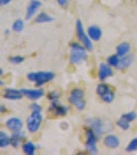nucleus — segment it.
<instances>
[{
	"label": "nucleus",
	"instance_id": "nucleus-19",
	"mask_svg": "<svg viewBox=\"0 0 137 155\" xmlns=\"http://www.w3.org/2000/svg\"><path fill=\"white\" fill-rule=\"evenodd\" d=\"M53 21H54L53 17H51L49 15H48L46 12H39V14L36 16V18H35V23H37V24L49 23V22H53Z\"/></svg>",
	"mask_w": 137,
	"mask_h": 155
},
{
	"label": "nucleus",
	"instance_id": "nucleus-13",
	"mask_svg": "<svg viewBox=\"0 0 137 155\" xmlns=\"http://www.w3.org/2000/svg\"><path fill=\"white\" fill-rule=\"evenodd\" d=\"M24 94L22 90H17L14 88H5L4 89L3 97L7 101H21Z\"/></svg>",
	"mask_w": 137,
	"mask_h": 155
},
{
	"label": "nucleus",
	"instance_id": "nucleus-9",
	"mask_svg": "<svg viewBox=\"0 0 137 155\" xmlns=\"http://www.w3.org/2000/svg\"><path fill=\"white\" fill-rule=\"evenodd\" d=\"M113 76V69L108 63H100L98 66V79L100 81H105L108 78Z\"/></svg>",
	"mask_w": 137,
	"mask_h": 155
},
{
	"label": "nucleus",
	"instance_id": "nucleus-5",
	"mask_svg": "<svg viewBox=\"0 0 137 155\" xmlns=\"http://www.w3.org/2000/svg\"><path fill=\"white\" fill-rule=\"evenodd\" d=\"M42 123V114L40 111H31L30 116L27 118L26 126L29 132L35 134L39 130Z\"/></svg>",
	"mask_w": 137,
	"mask_h": 155
},
{
	"label": "nucleus",
	"instance_id": "nucleus-11",
	"mask_svg": "<svg viewBox=\"0 0 137 155\" xmlns=\"http://www.w3.org/2000/svg\"><path fill=\"white\" fill-rule=\"evenodd\" d=\"M41 1L40 0H31L29 2L28 6H27L26 9V15H25V20H31L35 16V14L37 12L39 8L41 7Z\"/></svg>",
	"mask_w": 137,
	"mask_h": 155
},
{
	"label": "nucleus",
	"instance_id": "nucleus-22",
	"mask_svg": "<svg viewBox=\"0 0 137 155\" xmlns=\"http://www.w3.org/2000/svg\"><path fill=\"white\" fill-rule=\"evenodd\" d=\"M109 91H111V88L106 84L100 83V84L97 85V87H96V93L98 94V96H100V97L105 95V94L108 93Z\"/></svg>",
	"mask_w": 137,
	"mask_h": 155
},
{
	"label": "nucleus",
	"instance_id": "nucleus-31",
	"mask_svg": "<svg viewBox=\"0 0 137 155\" xmlns=\"http://www.w3.org/2000/svg\"><path fill=\"white\" fill-rule=\"evenodd\" d=\"M58 1V3L60 4L61 6H66L67 3H68L69 0H57Z\"/></svg>",
	"mask_w": 137,
	"mask_h": 155
},
{
	"label": "nucleus",
	"instance_id": "nucleus-34",
	"mask_svg": "<svg viewBox=\"0 0 137 155\" xmlns=\"http://www.w3.org/2000/svg\"><path fill=\"white\" fill-rule=\"evenodd\" d=\"M4 32H5V34H9V33H11V31H9V30H5Z\"/></svg>",
	"mask_w": 137,
	"mask_h": 155
},
{
	"label": "nucleus",
	"instance_id": "nucleus-6",
	"mask_svg": "<svg viewBox=\"0 0 137 155\" xmlns=\"http://www.w3.org/2000/svg\"><path fill=\"white\" fill-rule=\"evenodd\" d=\"M75 28H76V34H78V37L79 41L81 42V45H84L88 51H92V50H93V42H92V39L90 38L88 32L84 31L83 22H81V20L76 21Z\"/></svg>",
	"mask_w": 137,
	"mask_h": 155
},
{
	"label": "nucleus",
	"instance_id": "nucleus-23",
	"mask_svg": "<svg viewBox=\"0 0 137 155\" xmlns=\"http://www.w3.org/2000/svg\"><path fill=\"white\" fill-rule=\"evenodd\" d=\"M24 28H25V23H24L23 20H21V19L16 20V21H14V23H12V25H11L12 31L17 32V33L22 32L24 30Z\"/></svg>",
	"mask_w": 137,
	"mask_h": 155
},
{
	"label": "nucleus",
	"instance_id": "nucleus-28",
	"mask_svg": "<svg viewBox=\"0 0 137 155\" xmlns=\"http://www.w3.org/2000/svg\"><path fill=\"white\" fill-rule=\"evenodd\" d=\"M60 97H61V92L58 91V90H54V91H51V92H49V94H48V98L51 101H58Z\"/></svg>",
	"mask_w": 137,
	"mask_h": 155
},
{
	"label": "nucleus",
	"instance_id": "nucleus-16",
	"mask_svg": "<svg viewBox=\"0 0 137 155\" xmlns=\"http://www.w3.org/2000/svg\"><path fill=\"white\" fill-rule=\"evenodd\" d=\"M119 139L116 134H107L104 137V145L109 149H116L119 146Z\"/></svg>",
	"mask_w": 137,
	"mask_h": 155
},
{
	"label": "nucleus",
	"instance_id": "nucleus-17",
	"mask_svg": "<svg viewBox=\"0 0 137 155\" xmlns=\"http://www.w3.org/2000/svg\"><path fill=\"white\" fill-rule=\"evenodd\" d=\"M130 50H131V46L128 42H126V41L121 42V44L118 45V47H116V55L122 58V57L126 56V55H128L130 53Z\"/></svg>",
	"mask_w": 137,
	"mask_h": 155
},
{
	"label": "nucleus",
	"instance_id": "nucleus-15",
	"mask_svg": "<svg viewBox=\"0 0 137 155\" xmlns=\"http://www.w3.org/2000/svg\"><path fill=\"white\" fill-rule=\"evenodd\" d=\"M88 34L90 36V38L94 41H99L102 37V30L99 26L97 25H92L88 28Z\"/></svg>",
	"mask_w": 137,
	"mask_h": 155
},
{
	"label": "nucleus",
	"instance_id": "nucleus-25",
	"mask_svg": "<svg viewBox=\"0 0 137 155\" xmlns=\"http://www.w3.org/2000/svg\"><path fill=\"white\" fill-rule=\"evenodd\" d=\"M119 59H121V57H119L116 54H113V55H110V56L107 58V63L110 65L111 67H118L119 65Z\"/></svg>",
	"mask_w": 137,
	"mask_h": 155
},
{
	"label": "nucleus",
	"instance_id": "nucleus-4",
	"mask_svg": "<svg viewBox=\"0 0 137 155\" xmlns=\"http://www.w3.org/2000/svg\"><path fill=\"white\" fill-rule=\"evenodd\" d=\"M98 137L96 136V134L94 132L93 129L91 127L86 128V151L89 154L92 155H97L98 154V148H97V142H98Z\"/></svg>",
	"mask_w": 137,
	"mask_h": 155
},
{
	"label": "nucleus",
	"instance_id": "nucleus-10",
	"mask_svg": "<svg viewBox=\"0 0 137 155\" xmlns=\"http://www.w3.org/2000/svg\"><path fill=\"white\" fill-rule=\"evenodd\" d=\"M21 90H22V92H23L24 96H26L27 98L32 101H38V99H40L41 97H43V95H44V90L41 88H36V89L23 88Z\"/></svg>",
	"mask_w": 137,
	"mask_h": 155
},
{
	"label": "nucleus",
	"instance_id": "nucleus-1",
	"mask_svg": "<svg viewBox=\"0 0 137 155\" xmlns=\"http://www.w3.org/2000/svg\"><path fill=\"white\" fill-rule=\"evenodd\" d=\"M56 77L55 72L49 71H32L27 74V80L35 85L36 88H40L44 84L53 81Z\"/></svg>",
	"mask_w": 137,
	"mask_h": 155
},
{
	"label": "nucleus",
	"instance_id": "nucleus-30",
	"mask_svg": "<svg viewBox=\"0 0 137 155\" xmlns=\"http://www.w3.org/2000/svg\"><path fill=\"white\" fill-rule=\"evenodd\" d=\"M29 109H30V111H40V112L42 111V107L39 104H37V102H32V104H30Z\"/></svg>",
	"mask_w": 137,
	"mask_h": 155
},
{
	"label": "nucleus",
	"instance_id": "nucleus-32",
	"mask_svg": "<svg viewBox=\"0 0 137 155\" xmlns=\"http://www.w3.org/2000/svg\"><path fill=\"white\" fill-rule=\"evenodd\" d=\"M11 1H12V0H0V5L4 6V5H6V4L11 3Z\"/></svg>",
	"mask_w": 137,
	"mask_h": 155
},
{
	"label": "nucleus",
	"instance_id": "nucleus-18",
	"mask_svg": "<svg viewBox=\"0 0 137 155\" xmlns=\"http://www.w3.org/2000/svg\"><path fill=\"white\" fill-rule=\"evenodd\" d=\"M132 62H133V56L128 54V55H126V56L122 57V58L119 59V65H118L116 68L119 69V71H122V69H125V68H128V67L132 64Z\"/></svg>",
	"mask_w": 137,
	"mask_h": 155
},
{
	"label": "nucleus",
	"instance_id": "nucleus-33",
	"mask_svg": "<svg viewBox=\"0 0 137 155\" xmlns=\"http://www.w3.org/2000/svg\"><path fill=\"white\" fill-rule=\"evenodd\" d=\"M0 112H1V113H5V112H6V109H5V107H4L3 104H1V106H0Z\"/></svg>",
	"mask_w": 137,
	"mask_h": 155
},
{
	"label": "nucleus",
	"instance_id": "nucleus-26",
	"mask_svg": "<svg viewBox=\"0 0 137 155\" xmlns=\"http://www.w3.org/2000/svg\"><path fill=\"white\" fill-rule=\"evenodd\" d=\"M137 151V137L131 140L130 143L128 144V146L126 147V152L128 153H132V152Z\"/></svg>",
	"mask_w": 137,
	"mask_h": 155
},
{
	"label": "nucleus",
	"instance_id": "nucleus-2",
	"mask_svg": "<svg viewBox=\"0 0 137 155\" xmlns=\"http://www.w3.org/2000/svg\"><path fill=\"white\" fill-rule=\"evenodd\" d=\"M88 50L84 45H79L78 42H71L70 44V55H69V62L71 64H81L88 59Z\"/></svg>",
	"mask_w": 137,
	"mask_h": 155
},
{
	"label": "nucleus",
	"instance_id": "nucleus-29",
	"mask_svg": "<svg viewBox=\"0 0 137 155\" xmlns=\"http://www.w3.org/2000/svg\"><path fill=\"white\" fill-rule=\"evenodd\" d=\"M24 61V57L22 56H12L9 58V62L11 64H14V65H19V64L23 63Z\"/></svg>",
	"mask_w": 137,
	"mask_h": 155
},
{
	"label": "nucleus",
	"instance_id": "nucleus-24",
	"mask_svg": "<svg viewBox=\"0 0 137 155\" xmlns=\"http://www.w3.org/2000/svg\"><path fill=\"white\" fill-rule=\"evenodd\" d=\"M130 123H131L130 121H128V120L123 118V117H121V118L116 121V125L121 129H123V130H128V129L130 128Z\"/></svg>",
	"mask_w": 137,
	"mask_h": 155
},
{
	"label": "nucleus",
	"instance_id": "nucleus-27",
	"mask_svg": "<svg viewBox=\"0 0 137 155\" xmlns=\"http://www.w3.org/2000/svg\"><path fill=\"white\" fill-rule=\"evenodd\" d=\"M122 117L127 119L128 121L133 122V121H135V120L137 119V113H136V112H134V111H131V112H128V113L123 114V115H122Z\"/></svg>",
	"mask_w": 137,
	"mask_h": 155
},
{
	"label": "nucleus",
	"instance_id": "nucleus-35",
	"mask_svg": "<svg viewBox=\"0 0 137 155\" xmlns=\"http://www.w3.org/2000/svg\"><path fill=\"white\" fill-rule=\"evenodd\" d=\"M0 85H1V86H3V85H4V82L2 81V80H1V81H0Z\"/></svg>",
	"mask_w": 137,
	"mask_h": 155
},
{
	"label": "nucleus",
	"instance_id": "nucleus-36",
	"mask_svg": "<svg viewBox=\"0 0 137 155\" xmlns=\"http://www.w3.org/2000/svg\"><path fill=\"white\" fill-rule=\"evenodd\" d=\"M41 1H42V0H41Z\"/></svg>",
	"mask_w": 137,
	"mask_h": 155
},
{
	"label": "nucleus",
	"instance_id": "nucleus-7",
	"mask_svg": "<svg viewBox=\"0 0 137 155\" xmlns=\"http://www.w3.org/2000/svg\"><path fill=\"white\" fill-rule=\"evenodd\" d=\"M86 122L89 124V127H91L94 130L96 136L98 137V139L100 140L101 136L104 132V124L102 122V120L99 118H93V119H88Z\"/></svg>",
	"mask_w": 137,
	"mask_h": 155
},
{
	"label": "nucleus",
	"instance_id": "nucleus-21",
	"mask_svg": "<svg viewBox=\"0 0 137 155\" xmlns=\"http://www.w3.org/2000/svg\"><path fill=\"white\" fill-rule=\"evenodd\" d=\"M11 145V137L4 131H0V148L4 149Z\"/></svg>",
	"mask_w": 137,
	"mask_h": 155
},
{
	"label": "nucleus",
	"instance_id": "nucleus-12",
	"mask_svg": "<svg viewBox=\"0 0 137 155\" xmlns=\"http://www.w3.org/2000/svg\"><path fill=\"white\" fill-rule=\"evenodd\" d=\"M5 125L9 130L14 132V131L22 130V128H23V126H24V123L21 119L18 118V117H11V118H8L6 120Z\"/></svg>",
	"mask_w": 137,
	"mask_h": 155
},
{
	"label": "nucleus",
	"instance_id": "nucleus-8",
	"mask_svg": "<svg viewBox=\"0 0 137 155\" xmlns=\"http://www.w3.org/2000/svg\"><path fill=\"white\" fill-rule=\"evenodd\" d=\"M49 111L53 112L56 116L63 117L68 113V107L62 104L58 99V101H51V104H49Z\"/></svg>",
	"mask_w": 137,
	"mask_h": 155
},
{
	"label": "nucleus",
	"instance_id": "nucleus-14",
	"mask_svg": "<svg viewBox=\"0 0 137 155\" xmlns=\"http://www.w3.org/2000/svg\"><path fill=\"white\" fill-rule=\"evenodd\" d=\"M25 139H26V134L24 131H14L11 136V145L14 148H18L20 145L24 142Z\"/></svg>",
	"mask_w": 137,
	"mask_h": 155
},
{
	"label": "nucleus",
	"instance_id": "nucleus-37",
	"mask_svg": "<svg viewBox=\"0 0 137 155\" xmlns=\"http://www.w3.org/2000/svg\"><path fill=\"white\" fill-rule=\"evenodd\" d=\"M136 2H137V1H136Z\"/></svg>",
	"mask_w": 137,
	"mask_h": 155
},
{
	"label": "nucleus",
	"instance_id": "nucleus-3",
	"mask_svg": "<svg viewBox=\"0 0 137 155\" xmlns=\"http://www.w3.org/2000/svg\"><path fill=\"white\" fill-rule=\"evenodd\" d=\"M68 101L70 102L72 106L75 107L76 110H78V111H83L87 106L86 99H84V90L81 89V88L72 89L70 94H69Z\"/></svg>",
	"mask_w": 137,
	"mask_h": 155
},
{
	"label": "nucleus",
	"instance_id": "nucleus-20",
	"mask_svg": "<svg viewBox=\"0 0 137 155\" xmlns=\"http://www.w3.org/2000/svg\"><path fill=\"white\" fill-rule=\"evenodd\" d=\"M22 149H23V152L26 155H34L36 151V145L33 143V142H25L22 146Z\"/></svg>",
	"mask_w": 137,
	"mask_h": 155
}]
</instances>
